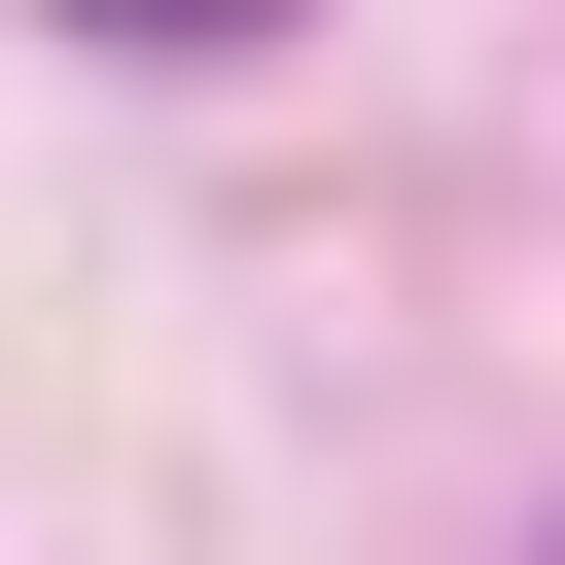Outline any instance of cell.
Instances as JSON below:
<instances>
[{
    "mask_svg": "<svg viewBox=\"0 0 565 565\" xmlns=\"http://www.w3.org/2000/svg\"><path fill=\"white\" fill-rule=\"evenodd\" d=\"M71 35H177V71H212V35H282V0H71Z\"/></svg>",
    "mask_w": 565,
    "mask_h": 565,
    "instance_id": "6da1fadb",
    "label": "cell"
}]
</instances>
